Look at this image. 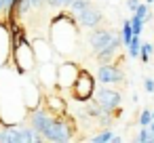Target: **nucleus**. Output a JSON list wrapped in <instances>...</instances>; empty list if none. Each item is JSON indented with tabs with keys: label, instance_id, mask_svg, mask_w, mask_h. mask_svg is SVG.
I'll list each match as a JSON object with an SVG mask.
<instances>
[{
	"label": "nucleus",
	"instance_id": "f257e3e1",
	"mask_svg": "<svg viewBox=\"0 0 154 143\" xmlns=\"http://www.w3.org/2000/svg\"><path fill=\"white\" fill-rule=\"evenodd\" d=\"M49 42L57 55L74 53L78 44V21L70 11H59L49 23Z\"/></svg>",
	"mask_w": 154,
	"mask_h": 143
},
{
	"label": "nucleus",
	"instance_id": "f03ea898",
	"mask_svg": "<svg viewBox=\"0 0 154 143\" xmlns=\"http://www.w3.org/2000/svg\"><path fill=\"white\" fill-rule=\"evenodd\" d=\"M11 61L15 63V70L19 74H28L36 67V55L23 28L15 38H11Z\"/></svg>",
	"mask_w": 154,
	"mask_h": 143
},
{
	"label": "nucleus",
	"instance_id": "7ed1b4c3",
	"mask_svg": "<svg viewBox=\"0 0 154 143\" xmlns=\"http://www.w3.org/2000/svg\"><path fill=\"white\" fill-rule=\"evenodd\" d=\"M74 133H76V120H74V116H70L66 112L63 116H53V120L47 126V130L42 133V137L49 143H66V141L74 139Z\"/></svg>",
	"mask_w": 154,
	"mask_h": 143
},
{
	"label": "nucleus",
	"instance_id": "20e7f679",
	"mask_svg": "<svg viewBox=\"0 0 154 143\" xmlns=\"http://www.w3.org/2000/svg\"><path fill=\"white\" fill-rule=\"evenodd\" d=\"M70 91H72L74 101H78V103H85V101L93 99V93H95V76L89 70H82L80 67V72H78V76H76V80H74V84H72Z\"/></svg>",
	"mask_w": 154,
	"mask_h": 143
},
{
	"label": "nucleus",
	"instance_id": "39448f33",
	"mask_svg": "<svg viewBox=\"0 0 154 143\" xmlns=\"http://www.w3.org/2000/svg\"><path fill=\"white\" fill-rule=\"evenodd\" d=\"M93 99L97 101V105L101 107V112H106V114H112L118 105H120V101H122V95L118 93V91H114V88H110V84H103L101 88H95V93H93Z\"/></svg>",
	"mask_w": 154,
	"mask_h": 143
},
{
	"label": "nucleus",
	"instance_id": "423d86ee",
	"mask_svg": "<svg viewBox=\"0 0 154 143\" xmlns=\"http://www.w3.org/2000/svg\"><path fill=\"white\" fill-rule=\"evenodd\" d=\"M78 72H80V65L76 61H59L57 63V88L61 91L72 88Z\"/></svg>",
	"mask_w": 154,
	"mask_h": 143
},
{
	"label": "nucleus",
	"instance_id": "0eeeda50",
	"mask_svg": "<svg viewBox=\"0 0 154 143\" xmlns=\"http://www.w3.org/2000/svg\"><path fill=\"white\" fill-rule=\"evenodd\" d=\"M120 34H116L114 30H108V28H93L91 30V36H89V46L93 53H99L103 51L108 44L114 42V38H118Z\"/></svg>",
	"mask_w": 154,
	"mask_h": 143
},
{
	"label": "nucleus",
	"instance_id": "6e6552de",
	"mask_svg": "<svg viewBox=\"0 0 154 143\" xmlns=\"http://www.w3.org/2000/svg\"><path fill=\"white\" fill-rule=\"evenodd\" d=\"M95 80H99L101 84H120L125 80V74L118 65V59L112 61V63H101L97 67V76Z\"/></svg>",
	"mask_w": 154,
	"mask_h": 143
},
{
	"label": "nucleus",
	"instance_id": "1a4fd4ad",
	"mask_svg": "<svg viewBox=\"0 0 154 143\" xmlns=\"http://www.w3.org/2000/svg\"><path fill=\"white\" fill-rule=\"evenodd\" d=\"M74 17H76V21H78V25H80V28H91V30H93V28H97V25L103 21V13H101L99 9L91 7V4H89V7H85L82 11H78Z\"/></svg>",
	"mask_w": 154,
	"mask_h": 143
},
{
	"label": "nucleus",
	"instance_id": "9d476101",
	"mask_svg": "<svg viewBox=\"0 0 154 143\" xmlns=\"http://www.w3.org/2000/svg\"><path fill=\"white\" fill-rule=\"evenodd\" d=\"M38 82L47 88L57 86V63L55 61L38 63Z\"/></svg>",
	"mask_w": 154,
	"mask_h": 143
},
{
	"label": "nucleus",
	"instance_id": "9b49d317",
	"mask_svg": "<svg viewBox=\"0 0 154 143\" xmlns=\"http://www.w3.org/2000/svg\"><path fill=\"white\" fill-rule=\"evenodd\" d=\"M32 49H34V55H36V63L53 61L55 51H53V46H51L49 40H45V38H36V40L32 42Z\"/></svg>",
	"mask_w": 154,
	"mask_h": 143
},
{
	"label": "nucleus",
	"instance_id": "f8f14e48",
	"mask_svg": "<svg viewBox=\"0 0 154 143\" xmlns=\"http://www.w3.org/2000/svg\"><path fill=\"white\" fill-rule=\"evenodd\" d=\"M11 59V36L7 30V21H0V65H7Z\"/></svg>",
	"mask_w": 154,
	"mask_h": 143
},
{
	"label": "nucleus",
	"instance_id": "ddd939ff",
	"mask_svg": "<svg viewBox=\"0 0 154 143\" xmlns=\"http://www.w3.org/2000/svg\"><path fill=\"white\" fill-rule=\"evenodd\" d=\"M45 107L55 116H63L68 112V103L61 95H47L45 97Z\"/></svg>",
	"mask_w": 154,
	"mask_h": 143
},
{
	"label": "nucleus",
	"instance_id": "4468645a",
	"mask_svg": "<svg viewBox=\"0 0 154 143\" xmlns=\"http://www.w3.org/2000/svg\"><path fill=\"white\" fill-rule=\"evenodd\" d=\"M152 55H154V44L152 42H141L139 44V59H141V63H148Z\"/></svg>",
	"mask_w": 154,
	"mask_h": 143
},
{
	"label": "nucleus",
	"instance_id": "2eb2a0df",
	"mask_svg": "<svg viewBox=\"0 0 154 143\" xmlns=\"http://www.w3.org/2000/svg\"><path fill=\"white\" fill-rule=\"evenodd\" d=\"M120 38H122V44L127 46L133 38V28H131V19H125L122 21V30H120Z\"/></svg>",
	"mask_w": 154,
	"mask_h": 143
},
{
	"label": "nucleus",
	"instance_id": "dca6fc26",
	"mask_svg": "<svg viewBox=\"0 0 154 143\" xmlns=\"http://www.w3.org/2000/svg\"><path fill=\"white\" fill-rule=\"evenodd\" d=\"M139 44H141V40H139V36H135L133 34V38H131V42L127 44V49H129V57H139Z\"/></svg>",
	"mask_w": 154,
	"mask_h": 143
},
{
	"label": "nucleus",
	"instance_id": "f3484780",
	"mask_svg": "<svg viewBox=\"0 0 154 143\" xmlns=\"http://www.w3.org/2000/svg\"><path fill=\"white\" fill-rule=\"evenodd\" d=\"M143 25H146V21H143L141 17H137V15H133V17H131V28H133V34H135V36H141Z\"/></svg>",
	"mask_w": 154,
	"mask_h": 143
},
{
	"label": "nucleus",
	"instance_id": "a211bd4d",
	"mask_svg": "<svg viewBox=\"0 0 154 143\" xmlns=\"http://www.w3.org/2000/svg\"><path fill=\"white\" fill-rule=\"evenodd\" d=\"M89 4H91V0H72V4H70L68 9H70V13H72V15H76L78 11H82V9H85V7H89Z\"/></svg>",
	"mask_w": 154,
	"mask_h": 143
},
{
	"label": "nucleus",
	"instance_id": "6ab92c4d",
	"mask_svg": "<svg viewBox=\"0 0 154 143\" xmlns=\"http://www.w3.org/2000/svg\"><path fill=\"white\" fill-rule=\"evenodd\" d=\"M112 135H114V133H112V130H110V126H108V128H106L103 133L95 135V137H93L91 141H93V143H108V141H112Z\"/></svg>",
	"mask_w": 154,
	"mask_h": 143
},
{
	"label": "nucleus",
	"instance_id": "aec40b11",
	"mask_svg": "<svg viewBox=\"0 0 154 143\" xmlns=\"http://www.w3.org/2000/svg\"><path fill=\"white\" fill-rule=\"evenodd\" d=\"M72 4V0H47V7L51 9H68Z\"/></svg>",
	"mask_w": 154,
	"mask_h": 143
},
{
	"label": "nucleus",
	"instance_id": "412c9836",
	"mask_svg": "<svg viewBox=\"0 0 154 143\" xmlns=\"http://www.w3.org/2000/svg\"><path fill=\"white\" fill-rule=\"evenodd\" d=\"M135 141H141V143H152V139H150V130H148V126H141V128H139V133H137V137H135Z\"/></svg>",
	"mask_w": 154,
	"mask_h": 143
},
{
	"label": "nucleus",
	"instance_id": "4be33fe9",
	"mask_svg": "<svg viewBox=\"0 0 154 143\" xmlns=\"http://www.w3.org/2000/svg\"><path fill=\"white\" fill-rule=\"evenodd\" d=\"M152 122V114H150V109H143L141 114H139V124L141 126H148Z\"/></svg>",
	"mask_w": 154,
	"mask_h": 143
},
{
	"label": "nucleus",
	"instance_id": "5701e85b",
	"mask_svg": "<svg viewBox=\"0 0 154 143\" xmlns=\"http://www.w3.org/2000/svg\"><path fill=\"white\" fill-rule=\"evenodd\" d=\"M148 11H150V9H148V4H141V2H139V7H137V9L133 11V15H137V17H141V19H146V15H148Z\"/></svg>",
	"mask_w": 154,
	"mask_h": 143
},
{
	"label": "nucleus",
	"instance_id": "b1692460",
	"mask_svg": "<svg viewBox=\"0 0 154 143\" xmlns=\"http://www.w3.org/2000/svg\"><path fill=\"white\" fill-rule=\"evenodd\" d=\"M30 4H32V11H40L47 4V0H30Z\"/></svg>",
	"mask_w": 154,
	"mask_h": 143
},
{
	"label": "nucleus",
	"instance_id": "393cba45",
	"mask_svg": "<svg viewBox=\"0 0 154 143\" xmlns=\"http://www.w3.org/2000/svg\"><path fill=\"white\" fill-rule=\"evenodd\" d=\"M143 88L148 93H154V80L152 78H143Z\"/></svg>",
	"mask_w": 154,
	"mask_h": 143
},
{
	"label": "nucleus",
	"instance_id": "a878e982",
	"mask_svg": "<svg viewBox=\"0 0 154 143\" xmlns=\"http://www.w3.org/2000/svg\"><path fill=\"white\" fill-rule=\"evenodd\" d=\"M9 7H11V0H0V15H7Z\"/></svg>",
	"mask_w": 154,
	"mask_h": 143
},
{
	"label": "nucleus",
	"instance_id": "bb28decb",
	"mask_svg": "<svg viewBox=\"0 0 154 143\" xmlns=\"http://www.w3.org/2000/svg\"><path fill=\"white\" fill-rule=\"evenodd\" d=\"M127 7H129L131 11H135V9L139 7V0H127Z\"/></svg>",
	"mask_w": 154,
	"mask_h": 143
},
{
	"label": "nucleus",
	"instance_id": "cd10ccee",
	"mask_svg": "<svg viewBox=\"0 0 154 143\" xmlns=\"http://www.w3.org/2000/svg\"><path fill=\"white\" fill-rule=\"evenodd\" d=\"M148 130H150V139H152V143H154V120L148 124Z\"/></svg>",
	"mask_w": 154,
	"mask_h": 143
},
{
	"label": "nucleus",
	"instance_id": "c85d7f7f",
	"mask_svg": "<svg viewBox=\"0 0 154 143\" xmlns=\"http://www.w3.org/2000/svg\"><path fill=\"white\" fill-rule=\"evenodd\" d=\"M112 141L118 143V141H122V137H120V135H112Z\"/></svg>",
	"mask_w": 154,
	"mask_h": 143
},
{
	"label": "nucleus",
	"instance_id": "c756f323",
	"mask_svg": "<svg viewBox=\"0 0 154 143\" xmlns=\"http://www.w3.org/2000/svg\"><path fill=\"white\" fill-rule=\"evenodd\" d=\"M152 2H154V0H146V4H152Z\"/></svg>",
	"mask_w": 154,
	"mask_h": 143
},
{
	"label": "nucleus",
	"instance_id": "7c9ffc66",
	"mask_svg": "<svg viewBox=\"0 0 154 143\" xmlns=\"http://www.w3.org/2000/svg\"><path fill=\"white\" fill-rule=\"evenodd\" d=\"M150 114H152V120H154V109H150Z\"/></svg>",
	"mask_w": 154,
	"mask_h": 143
}]
</instances>
